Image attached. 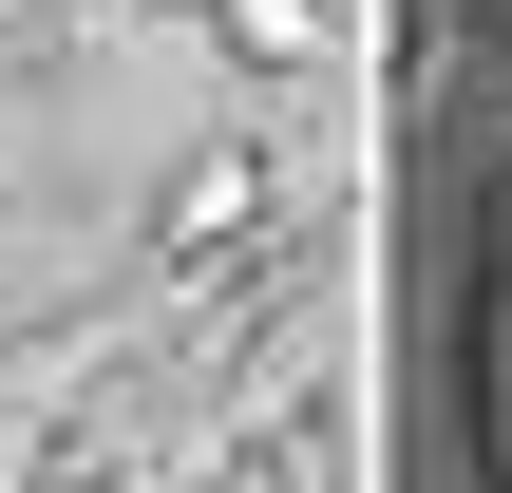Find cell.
Wrapping results in <instances>:
<instances>
[{
  "instance_id": "obj_1",
  "label": "cell",
  "mask_w": 512,
  "mask_h": 493,
  "mask_svg": "<svg viewBox=\"0 0 512 493\" xmlns=\"http://www.w3.org/2000/svg\"><path fill=\"white\" fill-rule=\"evenodd\" d=\"M266 209H285V171H266L247 133H209V152L152 190V266H247V247H266Z\"/></svg>"
}]
</instances>
